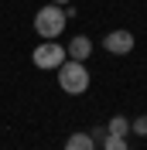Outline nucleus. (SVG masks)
Masks as SVG:
<instances>
[{
	"instance_id": "1",
	"label": "nucleus",
	"mask_w": 147,
	"mask_h": 150,
	"mask_svg": "<svg viewBox=\"0 0 147 150\" xmlns=\"http://www.w3.org/2000/svg\"><path fill=\"white\" fill-rule=\"evenodd\" d=\"M65 7H58V4H48V7H41L34 14V34H41L45 41H58V34L65 31Z\"/></svg>"
},
{
	"instance_id": "2",
	"label": "nucleus",
	"mask_w": 147,
	"mask_h": 150,
	"mask_svg": "<svg viewBox=\"0 0 147 150\" xmlns=\"http://www.w3.org/2000/svg\"><path fill=\"white\" fill-rule=\"evenodd\" d=\"M58 85H62L69 96H82L89 89V68L82 62H72V58H65L62 65H58Z\"/></svg>"
},
{
	"instance_id": "3",
	"label": "nucleus",
	"mask_w": 147,
	"mask_h": 150,
	"mask_svg": "<svg viewBox=\"0 0 147 150\" xmlns=\"http://www.w3.org/2000/svg\"><path fill=\"white\" fill-rule=\"evenodd\" d=\"M65 58H69V55H65V48L58 45V41H41V45L34 48L31 62H34L38 68H45V72H48V68H58Z\"/></svg>"
},
{
	"instance_id": "4",
	"label": "nucleus",
	"mask_w": 147,
	"mask_h": 150,
	"mask_svg": "<svg viewBox=\"0 0 147 150\" xmlns=\"http://www.w3.org/2000/svg\"><path fill=\"white\" fill-rule=\"evenodd\" d=\"M103 48H106L110 55H130V51H133V34L123 31V28H116V31H110V34L103 38Z\"/></svg>"
},
{
	"instance_id": "5",
	"label": "nucleus",
	"mask_w": 147,
	"mask_h": 150,
	"mask_svg": "<svg viewBox=\"0 0 147 150\" xmlns=\"http://www.w3.org/2000/svg\"><path fill=\"white\" fill-rule=\"evenodd\" d=\"M65 55L72 58V62H86V58L92 55V41L86 34H75L72 41H69V48H65Z\"/></svg>"
},
{
	"instance_id": "6",
	"label": "nucleus",
	"mask_w": 147,
	"mask_h": 150,
	"mask_svg": "<svg viewBox=\"0 0 147 150\" xmlns=\"http://www.w3.org/2000/svg\"><path fill=\"white\" fill-rule=\"evenodd\" d=\"M65 150H96V143H92L89 133H72L65 140Z\"/></svg>"
},
{
	"instance_id": "7",
	"label": "nucleus",
	"mask_w": 147,
	"mask_h": 150,
	"mask_svg": "<svg viewBox=\"0 0 147 150\" xmlns=\"http://www.w3.org/2000/svg\"><path fill=\"white\" fill-rule=\"evenodd\" d=\"M106 133H113V137H127V133H130V120H127V116H110Z\"/></svg>"
},
{
	"instance_id": "8",
	"label": "nucleus",
	"mask_w": 147,
	"mask_h": 150,
	"mask_svg": "<svg viewBox=\"0 0 147 150\" xmlns=\"http://www.w3.org/2000/svg\"><path fill=\"white\" fill-rule=\"evenodd\" d=\"M103 150H130L127 137H113V133H106L103 137Z\"/></svg>"
},
{
	"instance_id": "9",
	"label": "nucleus",
	"mask_w": 147,
	"mask_h": 150,
	"mask_svg": "<svg viewBox=\"0 0 147 150\" xmlns=\"http://www.w3.org/2000/svg\"><path fill=\"white\" fill-rule=\"evenodd\" d=\"M130 133H137V137H147V116H137V120L130 123Z\"/></svg>"
},
{
	"instance_id": "10",
	"label": "nucleus",
	"mask_w": 147,
	"mask_h": 150,
	"mask_svg": "<svg viewBox=\"0 0 147 150\" xmlns=\"http://www.w3.org/2000/svg\"><path fill=\"white\" fill-rule=\"evenodd\" d=\"M51 4H58V7H62V4H69V0H51Z\"/></svg>"
}]
</instances>
